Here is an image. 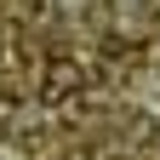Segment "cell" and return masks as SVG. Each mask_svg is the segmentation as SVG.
<instances>
[{"instance_id": "obj_1", "label": "cell", "mask_w": 160, "mask_h": 160, "mask_svg": "<svg viewBox=\"0 0 160 160\" xmlns=\"http://www.w3.org/2000/svg\"><path fill=\"white\" fill-rule=\"evenodd\" d=\"M69 92H80V69L57 57V63L46 69V97H69Z\"/></svg>"}]
</instances>
